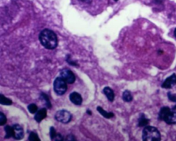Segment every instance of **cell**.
I'll use <instances>...</instances> for the list:
<instances>
[{"label":"cell","mask_w":176,"mask_h":141,"mask_svg":"<svg viewBox=\"0 0 176 141\" xmlns=\"http://www.w3.org/2000/svg\"><path fill=\"white\" fill-rule=\"evenodd\" d=\"M176 84V75L173 74L170 77L166 78L163 83L162 84V88L165 89H170L173 88Z\"/></svg>","instance_id":"52a82bcc"},{"label":"cell","mask_w":176,"mask_h":141,"mask_svg":"<svg viewBox=\"0 0 176 141\" xmlns=\"http://www.w3.org/2000/svg\"><path fill=\"white\" fill-rule=\"evenodd\" d=\"M0 103L4 106H10L12 105V100L5 97L3 94H1L0 95Z\"/></svg>","instance_id":"2e32d148"},{"label":"cell","mask_w":176,"mask_h":141,"mask_svg":"<svg viewBox=\"0 0 176 141\" xmlns=\"http://www.w3.org/2000/svg\"><path fill=\"white\" fill-rule=\"evenodd\" d=\"M173 110H175V109H176V105H175V106L174 107H173Z\"/></svg>","instance_id":"4316f807"},{"label":"cell","mask_w":176,"mask_h":141,"mask_svg":"<svg viewBox=\"0 0 176 141\" xmlns=\"http://www.w3.org/2000/svg\"><path fill=\"white\" fill-rule=\"evenodd\" d=\"M29 141H41V140L36 133L31 132L29 135Z\"/></svg>","instance_id":"ac0fdd59"},{"label":"cell","mask_w":176,"mask_h":141,"mask_svg":"<svg viewBox=\"0 0 176 141\" xmlns=\"http://www.w3.org/2000/svg\"><path fill=\"white\" fill-rule=\"evenodd\" d=\"M68 141H77V140L73 135H69L68 136Z\"/></svg>","instance_id":"cb8c5ba5"},{"label":"cell","mask_w":176,"mask_h":141,"mask_svg":"<svg viewBox=\"0 0 176 141\" xmlns=\"http://www.w3.org/2000/svg\"><path fill=\"white\" fill-rule=\"evenodd\" d=\"M13 129H14V138L16 140H21L24 138V129L19 125H13Z\"/></svg>","instance_id":"ba28073f"},{"label":"cell","mask_w":176,"mask_h":141,"mask_svg":"<svg viewBox=\"0 0 176 141\" xmlns=\"http://www.w3.org/2000/svg\"><path fill=\"white\" fill-rule=\"evenodd\" d=\"M79 1H81L82 2H84V3H87V4H90L92 2V0H79Z\"/></svg>","instance_id":"d4e9b609"},{"label":"cell","mask_w":176,"mask_h":141,"mask_svg":"<svg viewBox=\"0 0 176 141\" xmlns=\"http://www.w3.org/2000/svg\"><path fill=\"white\" fill-rule=\"evenodd\" d=\"M47 116V111L46 108H42L39 110H38L35 116V119L36 120V121L39 123L41 120H43L44 118L46 117Z\"/></svg>","instance_id":"30bf717a"},{"label":"cell","mask_w":176,"mask_h":141,"mask_svg":"<svg viewBox=\"0 0 176 141\" xmlns=\"http://www.w3.org/2000/svg\"><path fill=\"white\" fill-rule=\"evenodd\" d=\"M28 109L29 111H30V113L31 114H35L37 113L38 111V107L35 104H30L29 105L28 107Z\"/></svg>","instance_id":"e0dca14e"},{"label":"cell","mask_w":176,"mask_h":141,"mask_svg":"<svg viewBox=\"0 0 176 141\" xmlns=\"http://www.w3.org/2000/svg\"><path fill=\"white\" fill-rule=\"evenodd\" d=\"M6 116L3 113H0V125L2 126V125H4L6 123Z\"/></svg>","instance_id":"d6986e66"},{"label":"cell","mask_w":176,"mask_h":141,"mask_svg":"<svg viewBox=\"0 0 176 141\" xmlns=\"http://www.w3.org/2000/svg\"><path fill=\"white\" fill-rule=\"evenodd\" d=\"M103 93L106 96L107 98H108V100H110V101L112 102L113 99H114V97H115L114 92H113L112 89H111L110 88H109V87H105V88L103 89Z\"/></svg>","instance_id":"8fae6325"},{"label":"cell","mask_w":176,"mask_h":141,"mask_svg":"<svg viewBox=\"0 0 176 141\" xmlns=\"http://www.w3.org/2000/svg\"><path fill=\"white\" fill-rule=\"evenodd\" d=\"M97 110L102 116H103V117L106 118H112V117H113V116H114L113 113H112V112H108V111L104 110V109H102L101 107H99V106L98 107H97Z\"/></svg>","instance_id":"7c38bea8"},{"label":"cell","mask_w":176,"mask_h":141,"mask_svg":"<svg viewBox=\"0 0 176 141\" xmlns=\"http://www.w3.org/2000/svg\"><path fill=\"white\" fill-rule=\"evenodd\" d=\"M174 36L176 37V28L174 30Z\"/></svg>","instance_id":"484cf974"},{"label":"cell","mask_w":176,"mask_h":141,"mask_svg":"<svg viewBox=\"0 0 176 141\" xmlns=\"http://www.w3.org/2000/svg\"><path fill=\"white\" fill-rule=\"evenodd\" d=\"M114 1H118V0H114Z\"/></svg>","instance_id":"83f0119b"},{"label":"cell","mask_w":176,"mask_h":141,"mask_svg":"<svg viewBox=\"0 0 176 141\" xmlns=\"http://www.w3.org/2000/svg\"><path fill=\"white\" fill-rule=\"evenodd\" d=\"M167 95H168V98L169 100H171L172 102H176V94H171V92H169L167 94Z\"/></svg>","instance_id":"ffe728a7"},{"label":"cell","mask_w":176,"mask_h":141,"mask_svg":"<svg viewBox=\"0 0 176 141\" xmlns=\"http://www.w3.org/2000/svg\"><path fill=\"white\" fill-rule=\"evenodd\" d=\"M70 99L71 102L73 103L76 106H81L83 102V99L80 94L77 92H72L70 95Z\"/></svg>","instance_id":"9c48e42d"},{"label":"cell","mask_w":176,"mask_h":141,"mask_svg":"<svg viewBox=\"0 0 176 141\" xmlns=\"http://www.w3.org/2000/svg\"><path fill=\"white\" fill-rule=\"evenodd\" d=\"M122 98H123V100L125 102H131V100H133V97L130 91L126 90L123 92V94H122Z\"/></svg>","instance_id":"9a60e30c"},{"label":"cell","mask_w":176,"mask_h":141,"mask_svg":"<svg viewBox=\"0 0 176 141\" xmlns=\"http://www.w3.org/2000/svg\"><path fill=\"white\" fill-rule=\"evenodd\" d=\"M53 140L54 141H63V137L60 134H57V135Z\"/></svg>","instance_id":"603a6c76"},{"label":"cell","mask_w":176,"mask_h":141,"mask_svg":"<svg viewBox=\"0 0 176 141\" xmlns=\"http://www.w3.org/2000/svg\"><path fill=\"white\" fill-rule=\"evenodd\" d=\"M6 131V138H9L10 137H14V129L13 127L6 126L5 127Z\"/></svg>","instance_id":"5bb4252c"},{"label":"cell","mask_w":176,"mask_h":141,"mask_svg":"<svg viewBox=\"0 0 176 141\" xmlns=\"http://www.w3.org/2000/svg\"><path fill=\"white\" fill-rule=\"evenodd\" d=\"M161 135L157 128L152 126H147L142 131V141H160Z\"/></svg>","instance_id":"7a4b0ae2"},{"label":"cell","mask_w":176,"mask_h":141,"mask_svg":"<svg viewBox=\"0 0 176 141\" xmlns=\"http://www.w3.org/2000/svg\"><path fill=\"white\" fill-rule=\"evenodd\" d=\"M42 97H43L44 100H46L47 106H48V108H50V107H51V104H50V100H49L48 96H47L46 94H42Z\"/></svg>","instance_id":"44dd1931"},{"label":"cell","mask_w":176,"mask_h":141,"mask_svg":"<svg viewBox=\"0 0 176 141\" xmlns=\"http://www.w3.org/2000/svg\"><path fill=\"white\" fill-rule=\"evenodd\" d=\"M67 83L61 77H57L54 82V92L58 95H63L67 91Z\"/></svg>","instance_id":"277c9868"},{"label":"cell","mask_w":176,"mask_h":141,"mask_svg":"<svg viewBox=\"0 0 176 141\" xmlns=\"http://www.w3.org/2000/svg\"><path fill=\"white\" fill-rule=\"evenodd\" d=\"M39 41L42 46L49 50H53L57 48L58 39L57 35L52 30L45 29L42 30L39 35Z\"/></svg>","instance_id":"6da1fadb"},{"label":"cell","mask_w":176,"mask_h":141,"mask_svg":"<svg viewBox=\"0 0 176 141\" xmlns=\"http://www.w3.org/2000/svg\"><path fill=\"white\" fill-rule=\"evenodd\" d=\"M55 118L56 120H58L59 122H61L62 123H68L69 122H70V120H72V116L71 114L70 111L64 110V109H62V110L58 111L55 114Z\"/></svg>","instance_id":"5b68a950"},{"label":"cell","mask_w":176,"mask_h":141,"mask_svg":"<svg viewBox=\"0 0 176 141\" xmlns=\"http://www.w3.org/2000/svg\"><path fill=\"white\" fill-rule=\"evenodd\" d=\"M50 138L51 139L53 140L54 138V137L57 135V133H56L55 129H54V127H51L50 128Z\"/></svg>","instance_id":"7402d4cb"},{"label":"cell","mask_w":176,"mask_h":141,"mask_svg":"<svg viewBox=\"0 0 176 141\" xmlns=\"http://www.w3.org/2000/svg\"><path fill=\"white\" fill-rule=\"evenodd\" d=\"M149 123V120L146 118L144 114L140 116L138 120V126L139 127H147Z\"/></svg>","instance_id":"4fadbf2b"},{"label":"cell","mask_w":176,"mask_h":141,"mask_svg":"<svg viewBox=\"0 0 176 141\" xmlns=\"http://www.w3.org/2000/svg\"><path fill=\"white\" fill-rule=\"evenodd\" d=\"M158 118L164 120L168 125L176 124V111H172L168 107H163L160 109Z\"/></svg>","instance_id":"3957f363"},{"label":"cell","mask_w":176,"mask_h":141,"mask_svg":"<svg viewBox=\"0 0 176 141\" xmlns=\"http://www.w3.org/2000/svg\"><path fill=\"white\" fill-rule=\"evenodd\" d=\"M61 77L68 84H72L74 83L76 77L74 73L68 69H63L60 72Z\"/></svg>","instance_id":"8992f818"}]
</instances>
